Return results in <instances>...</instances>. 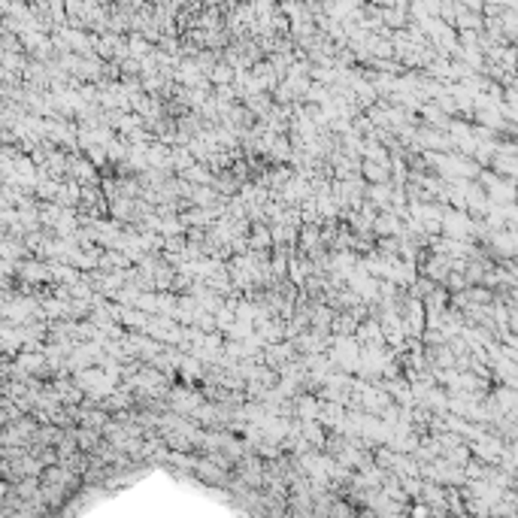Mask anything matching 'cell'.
I'll return each mask as SVG.
<instances>
[{
	"label": "cell",
	"mask_w": 518,
	"mask_h": 518,
	"mask_svg": "<svg viewBox=\"0 0 518 518\" xmlns=\"http://www.w3.org/2000/svg\"><path fill=\"white\" fill-rule=\"evenodd\" d=\"M354 337L361 340V345H388V340H385L382 321H376V319H364Z\"/></svg>",
	"instance_id": "cell-1"
},
{
	"label": "cell",
	"mask_w": 518,
	"mask_h": 518,
	"mask_svg": "<svg viewBox=\"0 0 518 518\" xmlns=\"http://www.w3.org/2000/svg\"><path fill=\"white\" fill-rule=\"evenodd\" d=\"M319 412H321V400H316V394H297L294 397V419L309 421V419H319Z\"/></svg>",
	"instance_id": "cell-2"
},
{
	"label": "cell",
	"mask_w": 518,
	"mask_h": 518,
	"mask_svg": "<svg viewBox=\"0 0 518 518\" xmlns=\"http://www.w3.org/2000/svg\"><path fill=\"white\" fill-rule=\"evenodd\" d=\"M391 197H394L391 182H373V185H367V200L376 203L379 209H391Z\"/></svg>",
	"instance_id": "cell-3"
},
{
	"label": "cell",
	"mask_w": 518,
	"mask_h": 518,
	"mask_svg": "<svg viewBox=\"0 0 518 518\" xmlns=\"http://www.w3.org/2000/svg\"><path fill=\"white\" fill-rule=\"evenodd\" d=\"M361 176L370 182H391V164H379V161H364Z\"/></svg>",
	"instance_id": "cell-4"
}]
</instances>
